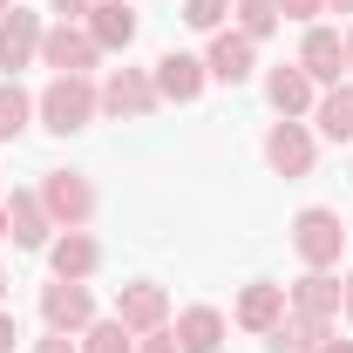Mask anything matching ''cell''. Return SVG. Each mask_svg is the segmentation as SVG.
<instances>
[{
	"label": "cell",
	"instance_id": "obj_30",
	"mask_svg": "<svg viewBox=\"0 0 353 353\" xmlns=\"http://www.w3.org/2000/svg\"><path fill=\"white\" fill-rule=\"evenodd\" d=\"M88 7H95V0H54V14H61V21H88Z\"/></svg>",
	"mask_w": 353,
	"mask_h": 353
},
{
	"label": "cell",
	"instance_id": "obj_36",
	"mask_svg": "<svg viewBox=\"0 0 353 353\" xmlns=\"http://www.w3.org/2000/svg\"><path fill=\"white\" fill-rule=\"evenodd\" d=\"M0 238H7V197H0Z\"/></svg>",
	"mask_w": 353,
	"mask_h": 353
},
{
	"label": "cell",
	"instance_id": "obj_29",
	"mask_svg": "<svg viewBox=\"0 0 353 353\" xmlns=\"http://www.w3.org/2000/svg\"><path fill=\"white\" fill-rule=\"evenodd\" d=\"M34 353H82V347H75L68 333H48V340H34Z\"/></svg>",
	"mask_w": 353,
	"mask_h": 353
},
{
	"label": "cell",
	"instance_id": "obj_37",
	"mask_svg": "<svg viewBox=\"0 0 353 353\" xmlns=\"http://www.w3.org/2000/svg\"><path fill=\"white\" fill-rule=\"evenodd\" d=\"M7 7H14V0H0V14H7Z\"/></svg>",
	"mask_w": 353,
	"mask_h": 353
},
{
	"label": "cell",
	"instance_id": "obj_35",
	"mask_svg": "<svg viewBox=\"0 0 353 353\" xmlns=\"http://www.w3.org/2000/svg\"><path fill=\"white\" fill-rule=\"evenodd\" d=\"M0 306H7V265H0Z\"/></svg>",
	"mask_w": 353,
	"mask_h": 353
},
{
	"label": "cell",
	"instance_id": "obj_11",
	"mask_svg": "<svg viewBox=\"0 0 353 353\" xmlns=\"http://www.w3.org/2000/svg\"><path fill=\"white\" fill-rule=\"evenodd\" d=\"M252 68H259V41H245L238 28H218L211 48H204V75L224 82V88H238V82H252Z\"/></svg>",
	"mask_w": 353,
	"mask_h": 353
},
{
	"label": "cell",
	"instance_id": "obj_1",
	"mask_svg": "<svg viewBox=\"0 0 353 353\" xmlns=\"http://www.w3.org/2000/svg\"><path fill=\"white\" fill-rule=\"evenodd\" d=\"M95 116H102V82H88V75H48V88L34 95V123L48 136H75Z\"/></svg>",
	"mask_w": 353,
	"mask_h": 353
},
{
	"label": "cell",
	"instance_id": "obj_32",
	"mask_svg": "<svg viewBox=\"0 0 353 353\" xmlns=\"http://www.w3.org/2000/svg\"><path fill=\"white\" fill-rule=\"evenodd\" d=\"M326 14H340V21H353V0H326Z\"/></svg>",
	"mask_w": 353,
	"mask_h": 353
},
{
	"label": "cell",
	"instance_id": "obj_33",
	"mask_svg": "<svg viewBox=\"0 0 353 353\" xmlns=\"http://www.w3.org/2000/svg\"><path fill=\"white\" fill-rule=\"evenodd\" d=\"M319 353H353V340H340V333H333V340H326Z\"/></svg>",
	"mask_w": 353,
	"mask_h": 353
},
{
	"label": "cell",
	"instance_id": "obj_12",
	"mask_svg": "<svg viewBox=\"0 0 353 353\" xmlns=\"http://www.w3.org/2000/svg\"><path fill=\"white\" fill-rule=\"evenodd\" d=\"M7 238H14V252H48L54 218H48L41 190H7Z\"/></svg>",
	"mask_w": 353,
	"mask_h": 353
},
{
	"label": "cell",
	"instance_id": "obj_3",
	"mask_svg": "<svg viewBox=\"0 0 353 353\" xmlns=\"http://www.w3.org/2000/svg\"><path fill=\"white\" fill-rule=\"evenodd\" d=\"M34 190H41L54 231H88V218H95V183H88L82 170H41Z\"/></svg>",
	"mask_w": 353,
	"mask_h": 353
},
{
	"label": "cell",
	"instance_id": "obj_27",
	"mask_svg": "<svg viewBox=\"0 0 353 353\" xmlns=\"http://www.w3.org/2000/svg\"><path fill=\"white\" fill-rule=\"evenodd\" d=\"M136 353H183V347H176L170 326H163V333H143V340H136Z\"/></svg>",
	"mask_w": 353,
	"mask_h": 353
},
{
	"label": "cell",
	"instance_id": "obj_25",
	"mask_svg": "<svg viewBox=\"0 0 353 353\" xmlns=\"http://www.w3.org/2000/svg\"><path fill=\"white\" fill-rule=\"evenodd\" d=\"M224 21H231V0H183V28H197V34H218Z\"/></svg>",
	"mask_w": 353,
	"mask_h": 353
},
{
	"label": "cell",
	"instance_id": "obj_18",
	"mask_svg": "<svg viewBox=\"0 0 353 353\" xmlns=\"http://www.w3.org/2000/svg\"><path fill=\"white\" fill-rule=\"evenodd\" d=\"M170 333H176V347H183V353H218L224 333H231V319H224L218 306H183L170 319Z\"/></svg>",
	"mask_w": 353,
	"mask_h": 353
},
{
	"label": "cell",
	"instance_id": "obj_9",
	"mask_svg": "<svg viewBox=\"0 0 353 353\" xmlns=\"http://www.w3.org/2000/svg\"><path fill=\"white\" fill-rule=\"evenodd\" d=\"M116 319H123L136 340H143V333H163L176 312H170V292H163L157 279H130V285L116 292Z\"/></svg>",
	"mask_w": 353,
	"mask_h": 353
},
{
	"label": "cell",
	"instance_id": "obj_6",
	"mask_svg": "<svg viewBox=\"0 0 353 353\" xmlns=\"http://www.w3.org/2000/svg\"><path fill=\"white\" fill-rule=\"evenodd\" d=\"M265 163H272V176H312V163H319V136L306 130V123H292V116H279L272 130H265Z\"/></svg>",
	"mask_w": 353,
	"mask_h": 353
},
{
	"label": "cell",
	"instance_id": "obj_20",
	"mask_svg": "<svg viewBox=\"0 0 353 353\" xmlns=\"http://www.w3.org/2000/svg\"><path fill=\"white\" fill-rule=\"evenodd\" d=\"M326 340H333V319H306V312L285 306V319L265 333V353H319Z\"/></svg>",
	"mask_w": 353,
	"mask_h": 353
},
{
	"label": "cell",
	"instance_id": "obj_16",
	"mask_svg": "<svg viewBox=\"0 0 353 353\" xmlns=\"http://www.w3.org/2000/svg\"><path fill=\"white\" fill-rule=\"evenodd\" d=\"M279 319H285V285H272V279H252V285L231 299V326H245V333H259V340Z\"/></svg>",
	"mask_w": 353,
	"mask_h": 353
},
{
	"label": "cell",
	"instance_id": "obj_31",
	"mask_svg": "<svg viewBox=\"0 0 353 353\" xmlns=\"http://www.w3.org/2000/svg\"><path fill=\"white\" fill-rule=\"evenodd\" d=\"M340 312H347V326H353V265H347V279H340Z\"/></svg>",
	"mask_w": 353,
	"mask_h": 353
},
{
	"label": "cell",
	"instance_id": "obj_22",
	"mask_svg": "<svg viewBox=\"0 0 353 353\" xmlns=\"http://www.w3.org/2000/svg\"><path fill=\"white\" fill-rule=\"evenodd\" d=\"M231 28L245 41H272L285 28V14H279V0H231Z\"/></svg>",
	"mask_w": 353,
	"mask_h": 353
},
{
	"label": "cell",
	"instance_id": "obj_4",
	"mask_svg": "<svg viewBox=\"0 0 353 353\" xmlns=\"http://www.w3.org/2000/svg\"><path fill=\"white\" fill-rule=\"evenodd\" d=\"M95 319H102V312H95V292H88L82 279H48L41 285V326L48 333H68V340H75Z\"/></svg>",
	"mask_w": 353,
	"mask_h": 353
},
{
	"label": "cell",
	"instance_id": "obj_10",
	"mask_svg": "<svg viewBox=\"0 0 353 353\" xmlns=\"http://www.w3.org/2000/svg\"><path fill=\"white\" fill-rule=\"evenodd\" d=\"M150 75H157V95H163V102H176V109H183V102H197V95L211 88V75H204V54H190V48H163Z\"/></svg>",
	"mask_w": 353,
	"mask_h": 353
},
{
	"label": "cell",
	"instance_id": "obj_2",
	"mask_svg": "<svg viewBox=\"0 0 353 353\" xmlns=\"http://www.w3.org/2000/svg\"><path fill=\"white\" fill-rule=\"evenodd\" d=\"M292 252H299L306 272H333L340 252H347V218L326 211V204H306V211L292 218Z\"/></svg>",
	"mask_w": 353,
	"mask_h": 353
},
{
	"label": "cell",
	"instance_id": "obj_21",
	"mask_svg": "<svg viewBox=\"0 0 353 353\" xmlns=\"http://www.w3.org/2000/svg\"><path fill=\"white\" fill-rule=\"evenodd\" d=\"M312 130L326 136V143H353V82L319 88V102H312Z\"/></svg>",
	"mask_w": 353,
	"mask_h": 353
},
{
	"label": "cell",
	"instance_id": "obj_26",
	"mask_svg": "<svg viewBox=\"0 0 353 353\" xmlns=\"http://www.w3.org/2000/svg\"><path fill=\"white\" fill-rule=\"evenodd\" d=\"M279 14H285V21H299V28H312V21L326 14V0H279Z\"/></svg>",
	"mask_w": 353,
	"mask_h": 353
},
{
	"label": "cell",
	"instance_id": "obj_13",
	"mask_svg": "<svg viewBox=\"0 0 353 353\" xmlns=\"http://www.w3.org/2000/svg\"><path fill=\"white\" fill-rule=\"evenodd\" d=\"M82 28L95 34V48H102V54H130V41L143 34V14H136L130 0H95Z\"/></svg>",
	"mask_w": 353,
	"mask_h": 353
},
{
	"label": "cell",
	"instance_id": "obj_14",
	"mask_svg": "<svg viewBox=\"0 0 353 353\" xmlns=\"http://www.w3.org/2000/svg\"><path fill=\"white\" fill-rule=\"evenodd\" d=\"M299 68H306L319 88H333V82H340V68H347V34L326 28V21H312L306 41H299Z\"/></svg>",
	"mask_w": 353,
	"mask_h": 353
},
{
	"label": "cell",
	"instance_id": "obj_17",
	"mask_svg": "<svg viewBox=\"0 0 353 353\" xmlns=\"http://www.w3.org/2000/svg\"><path fill=\"white\" fill-rule=\"evenodd\" d=\"M265 102H272L279 116H292V123H299V116H312V102H319V82H312L299 61H279V68L265 75Z\"/></svg>",
	"mask_w": 353,
	"mask_h": 353
},
{
	"label": "cell",
	"instance_id": "obj_24",
	"mask_svg": "<svg viewBox=\"0 0 353 353\" xmlns=\"http://www.w3.org/2000/svg\"><path fill=\"white\" fill-rule=\"evenodd\" d=\"M28 123H34V95L21 82H0V143H14Z\"/></svg>",
	"mask_w": 353,
	"mask_h": 353
},
{
	"label": "cell",
	"instance_id": "obj_15",
	"mask_svg": "<svg viewBox=\"0 0 353 353\" xmlns=\"http://www.w3.org/2000/svg\"><path fill=\"white\" fill-rule=\"evenodd\" d=\"M48 272L54 279H95L102 272V245H95V231H54L48 238Z\"/></svg>",
	"mask_w": 353,
	"mask_h": 353
},
{
	"label": "cell",
	"instance_id": "obj_28",
	"mask_svg": "<svg viewBox=\"0 0 353 353\" xmlns=\"http://www.w3.org/2000/svg\"><path fill=\"white\" fill-rule=\"evenodd\" d=\"M14 340H21V319L0 306V353H14Z\"/></svg>",
	"mask_w": 353,
	"mask_h": 353
},
{
	"label": "cell",
	"instance_id": "obj_7",
	"mask_svg": "<svg viewBox=\"0 0 353 353\" xmlns=\"http://www.w3.org/2000/svg\"><path fill=\"white\" fill-rule=\"evenodd\" d=\"M157 75L150 68H109V82H102V116H116V123H143V116H157Z\"/></svg>",
	"mask_w": 353,
	"mask_h": 353
},
{
	"label": "cell",
	"instance_id": "obj_8",
	"mask_svg": "<svg viewBox=\"0 0 353 353\" xmlns=\"http://www.w3.org/2000/svg\"><path fill=\"white\" fill-rule=\"evenodd\" d=\"M95 61H102V48L82 21H54L41 34V68H54V75H88Z\"/></svg>",
	"mask_w": 353,
	"mask_h": 353
},
{
	"label": "cell",
	"instance_id": "obj_5",
	"mask_svg": "<svg viewBox=\"0 0 353 353\" xmlns=\"http://www.w3.org/2000/svg\"><path fill=\"white\" fill-rule=\"evenodd\" d=\"M41 34H48V21L34 7H7L0 14V75L7 82H21V68L41 61Z\"/></svg>",
	"mask_w": 353,
	"mask_h": 353
},
{
	"label": "cell",
	"instance_id": "obj_19",
	"mask_svg": "<svg viewBox=\"0 0 353 353\" xmlns=\"http://www.w3.org/2000/svg\"><path fill=\"white\" fill-rule=\"evenodd\" d=\"M285 306L306 312V319H340V279L333 272H299L285 285Z\"/></svg>",
	"mask_w": 353,
	"mask_h": 353
},
{
	"label": "cell",
	"instance_id": "obj_23",
	"mask_svg": "<svg viewBox=\"0 0 353 353\" xmlns=\"http://www.w3.org/2000/svg\"><path fill=\"white\" fill-rule=\"evenodd\" d=\"M75 347H82V353H136V333L109 312V319H95L88 333H75Z\"/></svg>",
	"mask_w": 353,
	"mask_h": 353
},
{
	"label": "cell",
	"instance_id": "obj_34",
	"mask_svg": "<svg viewBox=\"0 0 353 353\" xmlns=\"http://www.w3.org/2000/svg\"><path fill=\"white\" fill-rule=\"evenodd\" d=\"M340 34H347V75H353V21H347V28H340Z\"/></svg>",
	"mask_w": 353,
	"mask_h": 353
}]
</instances>
